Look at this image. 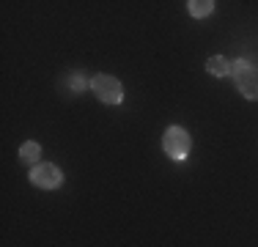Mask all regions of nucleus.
Masks as SVG:
<instances>
[{"label": "nucleus", "mask_w": 258, "mask_h": 247, "mask_svg": "<svg viewBox=\"0 0 258 247\" xmlns=\"http://www.w3.org/2000/svg\"><path fill=\"white\" fill-rule=\"evenodd\" d=\"M206 72L214 77H225V74H231V60H225L223 55H214L206 60Z\"/></svg>", "instance_id": "obj_5"}, {"label": "nucleus", "mask_w": 258, "mask_h": 247, "mask_svg": "<svg viewBox=\"0 0 258 247\" xmlns=\"http://www.w3.org/2000/svg\"><path fill=\"white\" fill-rule=\"evenodd\" d=\"M162 148L165 154H168L170 159H176V162H184L189 154V148H192V140H189L187 129L184 127H168L162 135Z\"/></svg>", "instance_id": "obj_2"}, {"label": "nucleus", "mask_w": 258, "mask_h": 247, "mask_svg": "<svg viewBox=\"0 0 258 247\" xmlns=\"http://www.w3.org/2000/svg\"><path fill=\"white\" fill-rule=\"evenodd\" d=\"M187 9H189V14L192 17H209V14H214V0H189L187 3Z\"/></svg>", "instance_id": "obj_6"}, {"label": "nucleus", "mask_w": 258, "mask_h": 247, "mask_svg": "<svg viewBox=\"0 0 258 247\" xmlns=\"http://www.w3.org/2000/svg\"><path fill=\"white\" fill-rule=\"evenodd\" d=\"M85 85H88V83H85V77H80V74H72V77H69V88L72 91H83Z\"/></svg>", "instance_id": "obj_8"}, {"label": "nucleus", "mask_w": 258, "mask_h": 247, "mask_svg": "<svg viewBox=\"0 0 258 247\" xmlns=\"http://www.w3.org/2000/svg\"><path fill=\"white\" fill-rule=\"evenodd\" d=\"M91 91H94L96 99L104 104H121L124 102V85L115 77H110V74H96V77L91 80Z\"/></svg>", "instance_id": "obj_3"}, {"label": "nucleus", "mask_w": 258, "mask_h": 247, "mask_svg": "<svg viewBox=\"0 0 258 247\" xmlns=\"http://www.w3.org/2000/svg\"><path fill=\"white\" fill-rule=\"evenodd\" d=\"M20 157L25 159L28 165H36V159L41 157V146H39V143H22V148H20Z\"/></svg>", "instance_id": "obj_7"}, {"label": "nucleus", "mask_w": 258, "mask_h": 247, "mask_svg": "<svg viewBox=\"0 0 258 247\" xmlns=\"http://www.w3.org/2000/svg\"><path fill=\"white\" fill-rule=\"evenodd\" d=\"M231 74L236 80V88L244 94V99L258 102V69L247 58H236L231 64Z\"/></svg>", "instance_id": "obj_1"}, {"label": "nucleus", "mask_w": 258, "mask_h": 247, "mask_svg": "<svg viewBox=\"0 0 258 247\" xmlns=\"http://www.w3.org/2000/svg\"><path fill=\"white\" fill-rule=\"evenodd\" d=\"M30 181L41 190H58L60 184H63V173H60V168H55L50 162H39V165L30 168Z\"/></svg>", "instance_id": "obj_4"}]
</instances>
